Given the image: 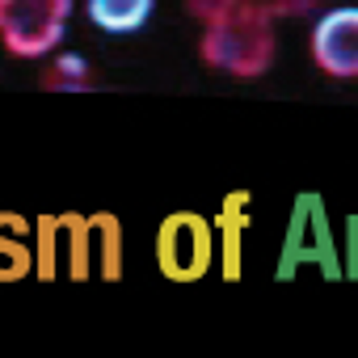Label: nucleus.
<instances>
[{
	"instance_id": "5",
	"label": "nucleus",
	"mask_w": 358,
	"mask_h": 358,
	"mask_svg": "<svg viewBox=\"0 0 358 358\" xmlns=\"http://www.w3.org/2000/svg\"><path fill=\"white\" fill-rule=\"evenodd\" d=\"M156 0H85V13L106 34H135L152 17Z\"/></svg>"
},
{
	"instance_id": "3",
	"label": "nucleus",
	"mask_w": 358,
	"mask_h": 358,
	"mask_svg": "<svg viewBox=\"0 0 358 358\" xmlns=\"http://www.w3.org/2000/svg\"><path fill=\"white\" fill-rule=\"evenodd\" d=\"M211 266V228L203 215H169L160 228V270L177 282L203 278Z\"/></svg>"
},
{
	"instance_id": "2",
	"label": "nucleus",
	"mask_w": 358,
	"mask_h": 358,
	"mask_svg": "<svg viewBox=\"0 0 358 358\" xmlns=\"http://www.w3.org/2000/svg\"><path fill=\"white\" fill-rule=\"evenodd\" d=\"M72 0H0V43L17 59H43L59 47Z\"/></svg>"
},
{
	"instance_id": "4",
	"label": "nucleus",
	"mask_w": 358,
	"mask_h": 358,
	"mask_svg": "<svg viewBox=\"0 0 358 358\" xmlns=\"http://www.w3.org/2000/svg\"><path fill=\"white\" fill-rule=\"evenodd\" d=\"M312 64L333 80H358V5L329 9L312 26Z\"/></svg>"
},
{
	"instance_id": "8",
	"label": "nucleus",
	"mask_w": 358,
	"mask_h": 358,
	"mask_svg": "<svg viewBox=\"0 0 358 358\" xmlns=\"http://www.w3.org/2000/svg\"><path fill=\"white\" fill-rule=\"evenodd\" d=\"M316 5H320V0H270L274 17H308Z\"/></svg>"
},
{
	"instance_id": "6",
	"label": "nucleus",
	"mask_w": 358,
	"mask_h": 358,
	"mask_svg": "<svg viewBox=\"0 0 358 358\" xmlns=\"http://www.w3.org/2000/svg\"><path fill=\"white\" fill-rule=\"evenodd\" d=\"M43 80H47L51 89H59V93H80V89L93 85V72H89V64H85L80 55H55V64L47 68Z\"/></svg>"
},
{
	"instance_id": "1",
	"label": "nucleus",
	"mask_w": 358,
	"mask_h": 358,
	"mask_svg": "<svg viewBox=\"0 0 358 358\" xmlns=\"http://www.w3.org/2000/svg\"><path fill=\"white\" fill-rule=\"evenodd\" d=\"M274 9L270 0H241V5L203 26V59L207 68L215 72H228L236 80H253V76H266L270 64H274V51H278V26H274Z\"/></svg>"
},
{
	"instance_id": "7",
	"label": "nucleus",
	"mask_w": 358,
	"mask_h": 358,
	"mask_svg": "<svg viewBox=\"0 0 358 358\" xmlns=\"http://www.w3.org/2000/svg\"><path fill=\"white\" fill-rule=\"evenodd\" d=\"M236 5H241V0H186V13H190L194 22L211 26V22H220V17H228Z\"/></svg>"
}]
</instances>
